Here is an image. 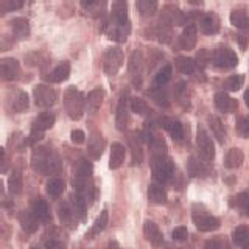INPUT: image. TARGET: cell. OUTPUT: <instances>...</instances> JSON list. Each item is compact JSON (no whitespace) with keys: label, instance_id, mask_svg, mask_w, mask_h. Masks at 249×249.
<instances>
[{"label":"cell","instance_id":"cell-1","mask_svg":"<svg viewBox=\"0 0 249 249\" xmlns=\"http://www.w3.org/2000/svg\"><path fill=\"white\" fill-rule=\"evenodd\" d=\"M31 167L42 175H53V173H56V171H59L61 163H59L58 156L53 151H50L49 148H37L33 153Z\"/></svg>","mask_w":249,"mask_h":249},{"label":"cell","instance_id":"cell-2","mask_svg":"<svg viewBox=\"0 0 249 249\" xmlns=\"http://www.w3.org/2000/svg\"><path fill=\"white\" fill-rule=\"evenodd\" d=\"M84 106H86V100L83 93L75 89V88H69L64 92V107L66 112L72 120H80L81 115L84 112Z\"/></svg>","mask_w":249,"mask_h":249},{"label":"cell","instance_id":"cell-3","mask_svg":"<svg viewBox=\"0 0 249 249\" xmlns=\"http://www.w3.org/2000/svg\"><path fill=\"white\" fill-rule=\"evenodd\" d=\"M153 175L158 182H168L175 175V163L168 156H154L153 158Z\"/></svg>","mask_w":249,"mask_h":249},{"label":"cell","instance_id":"cell-4","mask_svg":"<svg viewBox=\"0 0 249 249\" xmlns=\"http://www.w3.org/2000/svg\"><path fill=\"white\" fill-rule=\"evenodd\" d=\"M210 61H212L213 66H216L218 69H233L238 64V56L235 52L228 49V47H221V49H216L212 53Z\"/></svg>","mask_w":249,"mask_h":249},{"label":"cell","instance_id":"cell-5","mask_svg":"<svg viewBox=\"0 0 249 249\" xmlns=\"http://www.w3.org/2000/svg\"><path fill=\"white\" fill-rule=\"evenodd\" d=\"M122 66H123V52L119 49V47H111V49H107L105 53V58H103L105 72L109 76H114L122 69Z\"/></svg>","mask_w":249,"mask_h":249},{"label":"cell","instance_id":"cell-6","mask_svg":"<svg viewBox=\"0 0 249 249\" xmlns=\"http://www.w3.org/2000/svg\"><path fill=\"white\" fill-rule=\"evenodd\" d=\"M128 72L132 84L139 88L142 84V78H143V54L140 50H134L131 53L128 62Z\"/></svg>","mask_w":249,"mask_h":249},{"label":"cell","instance_id":"cell-7","mask_svg":"<svg viewBox=\"0 0 249 249\" xmlns=\"http://www.w3.org/2000/svg\"><path fill=\"white\" fill-rule=\"evenodd\" d=\"M28 105H30V100H28L27 92L16 89V90H11L10 93H8L6 106L11 112L20 114V112L25 111V109H28Z\"/></svg>","mask_w":249,"mask_h":249},{"label":"cell","instance_id":"cell-8","mask_svg":"<svg viewBox=\"0 0 249 249\" xmlns=\"http://www.w3.org/2000/svg\"><path fill=\"white\" fill-rule=\"evenodd\" d=\"M33 97H35V103L39 107H50L54 105V101H56V92H54L50 86L37 84L33 89Z\"/></svg>","mask_w":249,"mask_h":249},{"label":"cell","instance_id":"cell-9","mask_svg":"<svg viewBox=\"0 0 249 249\" xmlns=\"http://www.w3.org/2000/svg\"><path fill=\"white\" fill-rule=\"evenodd\" d=\"M196 146H198V153L199 156L204 160L210 162L213 158H215V148H213V143H212V139L209 137L207 132L202 129V128H198V134H196Z\"/></svg>","mask_w":249,"mask_h":249},{"label":"cell","instance_id":"cell-10","mask_svg":"<svg viewBox=\"0 0 249 249\" xmlns=\"http://www.w3.org/2000/svg\"><path fill=\"white\" fill-rule=\"evenodd\" d=\"M192 218H193L195 226H196V229L201 232H212V231H216L221 226L220 220H218L216 216H212V215L204 213V212H196V210H195Z\"/></svg>","mask_w":249,"mask_h":249},{"label":"cell","instance_id":"cell-11","mask_svg":"<svg viewBox=\"0 0 249 249\" xmlns=\"http://www.w3.org/2000/svg\"><path fill=\"white\" fill-rule=\"evenodd\" d=\"M109 39H114L117 42H124L128 39V35L131 31V25L129 23H119L112 20L106 28Z\"/></svg>","mask_w":249,"mask_h":249},{"label":"cell","instance_id":"cell-12","mask_svg":"<svg viewBox=\"0 0 249 249\" xmlns=\"http://www.w3.org/2000/svg\"><path fill=\"white\" fill-rule=\"evenodd\" d=\"M128 92H124L119 100V106H117V114H115V124L119 131H124L128 126Z\"/></svg>","mask_w":249,"mask_h":249},{"label":"cell","instance_id":"cell-13","mask_svg":"<svg viewBox=\"0 0 249 249\" xmlns=\"http://www.w3.org/2000/svg\"><path fill=\"white\" fill-rule=\"evenodd\" d=\"M0 67H2V78L5 81H13L18 80L19 73H20V66L19 61L14 58H3L0 62Z\"/></svg>","mask_w":249,"mask_h":249},{"label":"cell","instance_id":"cell-14","mask_svg":"<svg viewBox=\"0 0 249 249\" xmlns=\"http://www.w3.org/2000/svg\"><path fill=\"white\" fill-rule=\"evenodd\" d=\"M215 106L223 112L232 114V112H237L238 101L235 98L229 97L226 92H216L215 93Z\"/></svg>","mask_w":249,"mask_h":249},{"label":"cell","instance_id":"cell-15","mask_svg":"<svg viewBox=\"0 0 249 249\" xmlns=\"http://www.w3.org/2000/svg\"><path fill=\"white\" fill-rule=\"evenodd\" d=\"M143 233H145V238L150 241V243L156 248H159L162 246L163 243V235H162V232L159 229V226L156 224L154 221H145L143 224Z\"/></svg>","mask_w":249,"mask_h":249},{"label":"cell","instance_id":"cell-16","mask_svg":"<svg viewBox=\"0 0 249 249\" xmlns=\"http://www.w3.org/2000/svg\"><path fill=\"white\" fill-rule=\"evenodd\" d=\"M160 126L165 128L171 137H173V140H176V142H181L182 137H184V126L182 123L179 120H175V119H168V117H162L160 119Z\"/></svg>","mask_w":249,"mask_h":249},{"label":"cell","instance_id":"cell-17","mask_svg":"<svg viewBox=\"0 0 249 249\" xmlns=\"http://www.w3.org/2000/svg\"><path fill=\"white\" fill-rule=\"evenodd\" d=\"M199 28L204 35H216L220 30V19L213 13H207L199 20Z\"/></svg>","mask_w":249,"mask_h":249},{"label":"cell","instance_id":"cell-18","mask_svg":"<svg viewBox=\"0 0 249 249\" xmlns=\"http://www.w3.org/2000/svg\"><path fill=\"white\" fill-rule=\"evenodd\" d=\"M196 27L195 25H187L182 31V35L179 36V47L182 50H192L196 45Z\"/></svg>","mask_w":249,"mask_h":249},{"label":"cell","instance_id":"cell-19","mask_svg":"<svg viewBox=\"0 0 249 249\" xmlns=\"http://www.w3.org/2000/svg\"><path fill=\"white\" fill-rule=\"evenodd\" d=\"M105 150V139L101 137L100 132L93 131L92 136L89 137V143H88V153L90 154L92 159H98Z\"/></svg>","mask_w":249,"mask_h":249},{"label":"cell","instance_id":"cell-20","mask_svg":"<svg viewBox=\"0 0 249 249\" xmlns=\"http://www.w3.org/2000/svg\"><path fill=\"white\" fill-rule=\"evenodd\" d=\"M231 23L238 30H249V11L246 8H235V10H232Z\"/></svg>","mask_w":249,"mask_h":249},{"label":"cell","instance_id":"cell-21","mask_svg":"<svg viewBox=\"0 0 249 249\" xmlns=\"http://www.w3.org/2000/svg\"><path fill=\"white\" fill-rule=\"evenodd\" d=\"M124 156H126V150H124V146L122 143H119V142L112 143L111 158H109V168H111V170L119 168L124 162Z\"/></svg>","mask_w":249,"mask_h":249},{"label":"cell","instance_id":"cell-22","mask_svg":"<svg viewBox=\"0 0 249 249\" xmlns=\"http://www.w3.org/2000/svg\"><path fill=\"white\" fill-rule=\"evenodd\" d=\"M103 98H105V92L101 89L90 90L88 98H86V107H88V112H90V114L97 112L101 107V105H103Z\"/></svg>","mask_w":249,"mask_h":249},{"label":"cell","instance_id":"cell-23","mask_svg":"<svg viewBox=\"0 0 249 249\" xmlns=\"http://www.w3.org/2000/svg\"><path fill=\"white\" fill-rule=\"evenodd\" d=\"M33 213L36 215V218L42 223H50L52 215H50V207L47 204V201L42 198H37L33 202Z\"/></svg>","mask_w":249,"mask_h":249},{"label":"cell","instance_id":"cell-24","mask_svg":"<svg viewBox=\"0 0 249 249\" xmlns=\"http://www.w3.org/2000/svg\"><path fill=\"white\" fill-rule=\"evenodd\" d=\"M19 221H20L22 229L27 233H35L39 228V220L33 212H22L19 215Z\"/></svg>","mask_w":249,"mask_h":249},{"label":"cell","instance_id":"cell-25","mask_svg":"<svg viewBox=\"0 0 249 249\" xmlns=\"http://www.w3.org/2000/svg\"><path fill=\"white\" fill-rule=\"evenodd\" d=\"M245 160V154L243 151L240 150V148H231L226 154V160H224V165L233 170V168H238L241 167V163Z\"/></svg>","mask_w":249,"mask_h":249},{"label":"cell","instance_id":"cell-26","mask_svg":"<svg viewBox=\"0 0 249 249\" xmlns=\"http://www.w3.org/2000/svg\"><path fill=\"white\" fill-rule=\"evenodd\" d=\"M54 115L52 112H42V114H39L35 122H33V129L35 131H47V129H50L53 124H54Z\"/></svg>","mask_w":249,"mask_h":249},{"label":"cell","instance_id":"cell-27","mask_svg":"<svg viewBox=\"0 0 249 249\" xmlns=\"http://www.w3.org/2000/svg\"><path fill=\"white\" fill-rule=\"evenodd\" d=\"M69 76H70V64L69 62H61V64L58 67H54L53 72L47 76V80L52 83H62V81H66Z\"/></svg>","mask_w":249,"mask_h":249},{"label":"cell","instance_id":"cell-28","mask_svg":"<svg viewBox=\"0 0 249 249\" xmlns=\"http://www.w3.org/2000/svg\"><path fill=\"white\" fill-rule=\"evenodd\" d=\"M11 27L14 35L19 39H27L30 36V22L25 18H16L11 20Z\"/></svg>","mask_w":249,"mask_h":249},{"label":"cell","instance_id":"cell-29","mask_svg":"<svg viewBox=\"0 0 249 249\" xmlns=\"http://www.w3.org/2000/svg\"><path fill=\"white\" fill-rule=\"evenodd\" d=\"M148 199L154 204H165L167 202V192L160 184H151L148 189Z\"/></svg>","mask_w":249,"mask_h":249},{"label":"cell","instance_id":"cell-30","mask_svg":"<svg viewBox=\"0 0 249 249\" xmlns=\"http://www.w3.org/2000/svg\"><path fill=\"white\" fill-rule=\"evenodd\" d=\"M129 145L132 148V163H140L143 159V153H142V145H140V136L137 132H131L129 137Z\"/></svg>","mask_w":249,"mask_h":249},{"label":"cell","instance_id":"cell-31","mask_svg":"<svg viewBox=\"0 0 249 249\" xmlns=\"http://www.w3.org/2000/svg\"><path fill=\"white\" fill-rule=\"evenodd\" d=\"M232 240L237 246L243 249H249V228H246V226H238L232 233Z\"/></svg>","mask_w":249,"mask_h":249},{"label":"cell","instance_id":"cell-32","mask_svg":"<svg viewBox=\"0 0 249 249\" xmlns=\"http://www.w3.org/2000/svg\"><path fill=\"white\" fill-rule=\"evenodd\" d=\"M112 20L119 23H129L128 20V5L124 2L112 3Z\"/></svg>","mask_w":249,"mask_h":249},{"label":"cell","instance_id":"cell-33","mask_svg":"<svg viewBox=\"0 0 249 249\" xmlns=\"http://www.w3.org/2000/svg\"><path fill=\"white\" fill-rule=\"evenodd\" d=\"M209 124H210V129H212L213 132V136L216 137V140L220 143H224L226 142V128H224V124L223 122L218 119V117H210L209 119Z\"/></svg>","mask_w":249,"mask_h":249},{"label":"cell","instance_id":"cell-34","mask_svg":"<svg viewBox=\"0 0 249 249\" xmlns=\"http://www.w3.org/2000/svg\"><path fill=\"white\" fill-rule=\"evenodd\" d=\"M231 206L237 207L246 216H249V192H243V193H238L237 196H232Z\"/></svg>","mask_w":249,"mask_h":249},{"label":"cell","instance_id":"cell-35","mask_svg":"<svg viewBox=\"0 0 249 249\" xmlns=\"http://www.w3.org/2000/svg\"><path fill=\"white\" fill-rule=\"evenodd\" d=\"M66 185H64V181L59 178H52L49 182H47V193L50 195L52 198H59L62 192H64Z\"/></svg>","mask_w":249,"mask_h":249},{"label":"cell","instance_id":"cell-36","mask_svg":"<svg viewBox=\"0 0 249 249\" xmlns=\"http://www.w3.org/2000/svg\"><path fill=\"white\" fill-rule=\"evenodd\" d=\"M171 75H173V67H171L170 64L163 66V67L159 70V72H158V75L154 76L153 86H154V88H162L163 84H167V83L170 81Z\"/></svg>","mask_w":249,"mask_h":249},{"label":"cell","instance_id":"cell-37","mask_svg":"<svg viewBox=\"0 0 249 249\" xmlns=\"http://www.w3.org/2000/svg\"><path fill=\"white\" fill-rule=\"evenodd\" d=\"M176 67L181 73L184 75H192L196 69V62H195L192 58H185V56H179L176 59Z\"/></svg>","mask_w":249,"mask_h":249},{"label":"cell","instance_id":"cell-38","mask_svg":"<svg viewBox=\"0 0 249 249\" xmlns=\"http://www.w3.org/2000/svg\"><path fill=\"white\" fill-rule=\"evenodd\" d=\"M107 221H109V213H107V210L105 209L103 212L98 215L95 223H93L92 231H90V235H98L100 232H103L106 229V226H107Z\"/></svg>","mask_w":249,"mask_h":249},{"label":"cell","instance_id":"cell-39","mask_svg":"<svg viewBox=\"0 0 249 249\" xmlns=\"http://www.w3.org/2000/svg\"><path fill=\"white\" fill-rule=\"evenodd\" d=\"M131 109H132V112H136L139 115H148V114H151L150 105H148L146 101L142 100V98H132L131 100Z\"/></svg>","mask_w":249,"mask_h":249},{"label":"cell","instance_id":"cell-40","mask_svg":"<svg viewBox=\"0 0 249 249\" xmlns=\"http://www.w3.org/2000/svg\"><path fill=\"white\" fill-rule=\"evenodd\" d=\"M137 10L142 16H151L158 10V2H154V0H139Z\"/></svg>","mask_w":249,"mask_h":249},{"label":"cell","instance_id":"cell-41","mask_svg":"<svg viewBox=\"0 0 249 249\" xmlns=\"http://www.w3.org/2000/svg\"><path fill=\"white\" fill-rule=\"evenodd\" d=\"M243 83H245V76L243 75H232V76H229L228 80L223 83V86H224L226 90L237 92L241 88V86H243Z\"/></svg>","mask_w":249,"mask_h":249},{"label":"cell","instance_id":"cell-42","mask_svg":"<svg viewBox=\"0 0 249 249\" xmlns=\"http://www.w3.org/2000/svg\"><path fill=\"white\" fill-rule=\"evenodd\" d=\"M81 179H90L92 178V163L88 160H80L76 165V176Z\"/></svg>","mask_w":249,"mask_h":249},{"label":"cell","instance_id":"cell-43","mask_svg":"<svg viewBox=\"0 0 249 249\" xmlns=\"http://www.w3.org/2000/svg\"><path fill=\"white\" fill-rule=\"evenodd\" d=\"M8 185H10V192L11 193H20L22 187H23V181H22V175L19 171H14V173L8 179Z\"/></svg>","mask_w":249,"mask_h":249},{"label":"cell","instance_id":"cell-44","mask_svg":"<svg viewBox=\"0 0 249 249\" xmlns=\"http://www.w3.org/2000/svg\"><path fill=\"white\" fill-rule=\"evenodd\" d=\"M237 131L243 139H249V115L241 117L237 122Z\"/></svg>","mask_w":249,"mask_h":249},{"label":"cell","instance_id":"cell-45","mask_svg":"<svg viewBox=\"0 0 249 249\" xmlns=\"http://www.w3.org/2000/svg\"><path fill=\"white\" fill-rule=\"evenodd\" d=\"M73 216H75V210H72L67 204L59 207V218H61V221L64 223V224H70V223H72Z\"/></svg>","mask_w":249,"mask_h":249},{"label":"cell","instance_id":"cell-46","mask_svg":"<svg viewBox=\"0 0 249 249\" xmlns=\"http://www.w3.org/2000/svg\"><path fill=\"white\" fill-rule=\"evenodd\" d=\"M22 6H23V2H20V0H2V3H0V11H2V14H5L6 11L19 10Z\"/></svg>","mask_w":249,"mask_h":249},{"label":"cell","instance_id":"cell-47","mask_svg":"<svg viewBox=\"0 0 249 249\" xmlns=\"http://www.w3.org/2000/svg\"><path fill=\"white\" fill-rule=\"evenodd\" d=\"M150 93L156 103H159L162 106H168V97H167V93L162 90V88H154Z\"/></svg>","mask_w":249,"mask_h":249},{"label":"cell","instance_id":"cell-48","mask_svg":"<svg viewBox=\"0 0 249 249\" xmlns=\"http://www.w3.org/2000/svg\"><path fill=\"white\" fill-rule=\"evenodd\" d=\"M150 145L153 148V154L154 156H165L167 154V145H165V142H163L162 139L156 137Z\"/></svg>","mask_w":249,"mask_h":249},{"label":"cell","instance_id":"cell-49","mask_svg":"<svg viewBox=\"0 0 249 249\" xmlns=\"http://www.w3.org/2000/svg\"><path fill=\"white\" fill-rule=\"evenodd\" d=\"M189 170H190V175L192 176H199V175H204L206 173V168L201 165L199 162H196L193 158L190 159V163H189Z\"/></svg>","mask_w":249,"mask_h":249},{"label":"cell","instance_id":"cell-50","mask_svg":"<svg viewBox=\"0 0 249 249\" xmlns=\"http://www.w3.org/2000/svg\"><path fill=\"white\" fill-rule=\"evenodd\" d=\"M171 235H173V240L176 241H185L189 238V231H187V228H184V226H179V228L173 229Z\"/></svg>","mask_w":249,"mask_h":249},{"label":"cell","instance_id":"cell-51","mask_svg":"<svg viewBox=\"0 0 249 249\" xmlns=\"http://www.w3.org/2000/svg\"><path fill=\"white\" fill-rule=\"evenodd\" d=\"M70 137H72V142L73 143H83L86 140V134L81 131V129H75L72 131V134H70Z\"/></svg>","mask_w":249,"mask_h":249},{"label":"cell","instance_id":"cell-52","mask_svg":"<svg viewBox=\"0 0 249 249\" xmlns=\"http://www.w3.org/2000/svg\"><path fill=\"white\" fill-rule=\"evenodd\" d=\"M204 249H223V243L220 240H216V238L209 240V241H206Z\"/></svg>","mask_w":249,"mask_h":249},{"label":"cell","instance_id":"cell-53","mask_svg":"<svg viewBox=\"0 0 249 249\" xmlns=\"http://www.w3.org/2000/svg\"><path fill=\"white\" fill-rule=\"evenodd\" d=\"M42 137H44V132L31 129V134H30V139H28V142H30V143H36V142H39V140H41Z\"/></svg>","mask_w":249,"mask_h":249},{"label":"cell","instance_id":"cell-54","mask_svg":"<svg viewBox=\"0 0 249 249\" xmlns=\"http://www.w3.org/2000/svg\"><path fill=\"white\" fill-rule=\"evenodd\" d=\"M45 249H66V246L58 240H50L45 243Z\"/></svg>","mask_w":249,"mask_h":249},{"label":"cell","instance_id":"cell-55","mask_svg":"<svg viewBox=\"0 0 249 249\" xmlns=\"http://www.w3.org/2000/svg\"><path fill=\"white\" fill-rule=\"evenodd\" d=\"M106 249H120V246H119V243H117V241H109Z\"/></svg>","mask_w":249,"mask_h":249},{"label":"cell","instance_id":"cell-56","mask_svg":"<svg viewBox=\"0 0 249 249\" xmlns=\"http://www.w3.org/2000/svg\"><path fill=\"white\" fill-rule=\"evenodd\" d=\"M245 103H246V106L249 107V89L245 92Z\"/></svg>","mask_w":249,"mask_h":249},{"label":"cell","instance_id":"cell-57","mask_svg":"<svg viewBox=\"0 0 249 249\" xmlns=\"http://www.w3.org/2000/svg\"><path fill=\"white\" fill-rule=\"evenodd\" d=\"M175 249H182V248H175Z\"/></svg>","mask_w":249,"mask_h":249},{"label":"cell","instance_id":"cell-58","mask_svg":"<svg viewBox=\"0 0 249 249\" xmlns=\"http://www.w3.org/2000/svg\"><path fill=\"white\" fill-rule=\"evenodd\" d=\"M33 249H37V248H33Z\"/></svg>","mask_w":249,"mask_h":249}]
</instances>
